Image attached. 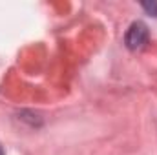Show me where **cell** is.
Returning <instances> with one entry per match:
<instances>
[{
	"label": "cell",
	"mask_w": 157,
	"mask_h": 155,
	"mask_svg": "<svg viewBox=\"0 0 157 155\" xmlns=\"http://www.w3.org/2000/svg\"><path fill=\"white\" fill-rule=\"evenodd\" d=\"M126 46L130 49H141L144 47V44L148 42V28L143 22H133L130 26V29L126 31Z\"/></svg>",
	"instance_id": "6da1fadb"
},
{
	"label": "cell",
	"mask_w": 157,
	"mask_h": 155,
	"mask_svg": "<svg viewBox=\"0 0 157 155\" xmlns=\"http://www.w3.org/2000/svg\"><path fill=\"white\" fill-rule=\"evenodd\" d=\"M143 7H144L150 15L157 17V2H152V4H143Z\"/></svg>",
	"instance_id": "7a4b0ae2"
},
{
	"label": "cell",
	"mask_w": 157,
	"mask_h": 155,
	"mask_svg": "<svg viewBox=\"0 0 157 155\" xmlns=\"http://www.w3.org/2000/svg\"><path fill=\"white\" fill-rule=\"evenodd\" d=\"M0 155H4V152H2V148H0Z\"/></svg>",
	"instance_id": "3957f363"
}]
</instances>
